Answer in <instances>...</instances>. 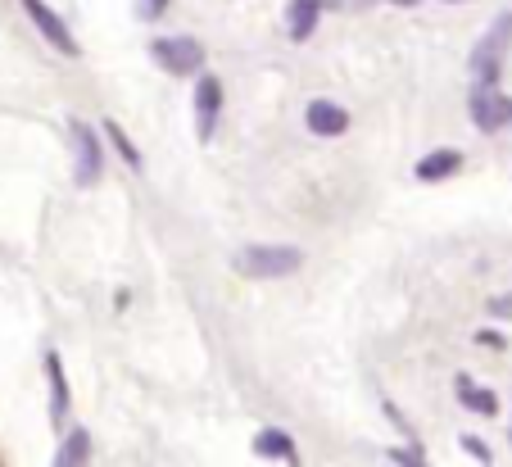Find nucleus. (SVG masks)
Here are the masks:
<instances>
[{"instance_id":"1","label":"nucleus","mask_w":512,"mask_h":467,"mask_svg":"<svg viewBox=\"0 0 512 467\" xmlns=\"http://www.w3.org/2000/svg\"><path fill=\"white\" fill-rule=\"evenodd\" d=\"M304 263V254L295 245H245L232 259V268L241 277H259V282H272V277H290Z\"/></svg>"},{"instance_id":"2","label":"nucleus","mask_w":512,"mask_h":467,"mask_svg":"<svg viewBox=\"0 0 512 467\" xmlns=\"http://www.w3.org/2000/svg\"><path fill=\"white\" fill-rule=\"evenodd\" d=\"M150 59H155L168 78H200L204 46L195 37H186V32L182 37H155L150 41Z\"/></svg>"},{"instance_id":"3","label":"nucleus","mask_w":512,"mask_h":467,"mask_svg":"<svg viewBox=\"0 0 512 467\" xmlns=\"http://www.w3.org/2000/svg\"><path fill=\"white\" fill-rule=\"evenodd\" d=\"M512 46V14H499L494 28L476 41L472 50V73H476V87H494L499 82V69H503V55Z\"/></svg>"},{"instance_id":"4","label":"nucleus","mask_w":512,"mask_h":467,"mask_svg":"<svg viewBox=\"0 0 512 467\" xmlns=\"http://www.w3.org/2000/svg\"><path fill=\"white\" fill-rule=\"evenodd\" d=\"M68 137H73V155H78V164H73V182L96 186L100 173H105V150H100V141H96V127L82 123V118H68Z\"/></svg>"},{"instance_id":"5","label":"nucleus","mask_w":512,"mask_h":467,"mask_svg":"<svg viewBox=\"0 0 512 467\" xmlns=\"http://www.w3.org/2000/svg\"><path fill=\"white\" fill-rule=\"evenodd\" d=\"M191 105H195V132H200V141L209 146V141L218 137V123H223V82L213 78V73H200Z\"/></svg>"},{"instance_id":"6","label":"nucleus","mask_w":512,"mask_h":467,"mask_svg":"<svg viewBox=\"0 0 512 467\" xmlns=\"http://www.w3.org/2000/svg\"><path fill=\"white\" fill-rule=\"evenodd\" d=\"M19 5H23V14H28V19H32V28H37L41 37H46L50 46L59 50V55H64V59H73V55H78V37L68 32V23L59 19L55 10H50L46 0H19Z\"/></svg>"},{"instance_id":"7","label":"nucleus","mask_w":512,"mask_h":467,"mask_svg":"<svg viewBox=\"0 0 512 467\" xmlns=\"http://www.w3.org/2000/svg\"><path fill=\"white\" fill-rule=\"evenodd\" d=\"M467 114H472V123L481 127V132H499V127L512 123V100L503 96L499 87H472Z\"/></svg>"},{"instance_id":"8","label":"nucleus","mask_w":512,"mask_h":467,"mask_svg":"<svg viewBox=\"0 0 512 467\" xmlns=\"http://www.w3.org/2000/svg\"><path fill=\"white\" fill-rule=\"evenodd\" d=\"M345 0H290L286 5V32L290 41H309L313 28H318L322 10H340Z\"/></svg>"},{"instance_id":"9","label":"nucleus","mask_w":512,"mask_h":467,"mask_svg":"<svg viewBox=\"0 0 512 467\" xmlns=\"http://www.w3.org/2000/svg\"><path fill=\"white\" fill-rule=\"evenodd\" d=\"M304 123H309L313 137H345V132H349L345 105H336V100H327V96L309 100V109H304Z\"/></svg>"},{"instance_id":"10","label":"nucleus","mask_w":512,"mask_h":467,"mask_svg":"<svg viewBox=\"0 0 512 467\" xmlns=\"http://www.w3.org/2000/svg\"><path fill=\"white\" fill-rule=\"evenodd\" d=\"M254 454L259 458H272V463H286V467H300V449H295V436H286L281 427H263L254 436Z\"/></svg>"},{"instance_id":"11","label":"nucleus","mask_w":512,"mask_h":467,"mask_svg":"<svg viewBox=\"0 0 512 467\" xmlns=\"http://www.w3.org/2000/svg\"><path fill=\"white\" fill-rule=\"evenodd\" d=\"M454 395H458V404H463L467 413H481V418H494V413H499V395L485 390V386H476L467 372H458L454 377Z\"/></svg>"},{"instance_id":"12","label":"nucleus","mask_w":512,"mask_h":467,"mask_svg":"<svg viewBox=\"0 0 512 467\" xmlns=\"http://www.w3.org/2000/svg\"><path fill=\"white\" fill-rule=\"evenodd\" d=\"M458 168H463V150H431L426 159H417L413 177L417 182H445V177H454Z\"/></svg>"},{"instance_id":"13","label":"nucleus","mask_w":512,"mask_h":467,"mask_svg":"<svg viewBox=\"0 0 512 467\" xmlns=\"http://www.w3.org/2000/svg\"><path fill=\"white\" fill-rule=\"evenodd\" d=\"M46 377H50V422H64L68 418V377H64V359L55 350H46Z\"/></svg>"},{"instance_id":"14","label":"nucleus","mask_w":512,"mask_h":467,"mask_svg":"<svg viewBox=\"0 0 512 467\" xmlns=\"http://www.w3.org/2000/svg\"><path fill=\"white\" fill-rule=\"evenodd\" d=\"M87 463H91V431L87 427H73L64 436V445H59L55 467H87Z\"/></svg>"},{"instance_id":"15","label":"nucleus","mask_w":512,"mask_h":467,"mask_svg":"<svg viewBox=\"0 0 512 467\" xmlns=\"http://www.w3.org/2000/svg\"><path fill=\"white\" fill-rule=\"evenodd\" d=\"M105 141L118 150V155H123V164H127V168H141V150L132 146V137H127V132H123V123H114V118H105Z\"/></svg>"},{"instance_id":"16","label":"nucleus","mask_w":512,"mask_h":467,"mask_svg":"<svg viewBox=\"0 0 512 467\" xmlns=\"http://www.w3.org/2000/svg\"><path fill=\"white\" fill-rule=\"evenodd\" d=\"M390 463L395 467H426V458L417 445H399V449H390Z\"/></svg>"},{"instance_id":"17","label":"nucleus","mask_w":512,"mask_h":467,"mask_svg":"<svg viewBox=\"0 0 512 467\" xmlns=\"http://www.w3.org/2000/svg\"><path fill=\"white\" fill-rule=\"evenodd\" d=\"M458 445H463L467 454L476 458V463H485V467L494 463V454H490V445H485V440H476V436H458Z\"/></svg>"},{"instance_id":"18","label":"nucleus","mask_w":512,"mask_h":467,"mask_svg":"<svg viewBox=\"0 0 512 467\" xmlns=\"http://www.w3.org/2000/svg\"><path fill=\"white\" fill-rule=\"evenodd\" d=\"M173 5V0H136V19H164V10Z\"/></svg>"},{"instance_id":"19","label":"nucleus","mask_w":512,"mask_h":467,"mask_svg":"<svg viewBox=\"0 0 512 467\" xmlns=\"http://www.w3.org/2000/svg\"><path fill=\"white\" fill-rule=\"evenodd\" d=\"M485 309H490L494 318H512V295H494V300L485 304Z\"/></svg>"},{"instance_id":"20","label":"nucleus","mask_w":512,"mask_h":467,"mask_svg":"<svg viewBox=\"0 0 512 467\" xmlns=\"http://www.w3.org/2000/svg\"><path fill=\"white\" fill-rule=\"evenodd\" d=\"M476 341L490 345V350H503V336H499V331H476Z\"/></svg>"},{"instance_id":"21","label":"nucleus","mask_w":512,"mask_h":467,"mask_svg":"<svg viewBox=\"0 0 512 467\" xmlns=\"http://www.w3.org/2000/svg\"><path fill=\"white\" fill-rule=\"evenodd\" d=\"M390 5H404V10H408V5H417V0H390Z\"/></svg>"},{"instance_id":"22","label":"nucleus","mask_w":512,"mask_h":467,"mask_svg":"<svg viewBox=\"0 0 512 467\" xmlns=\"http://www.w3.org/2000/svg\"><path fill=\"white\" fill-rule=\"evenodd\" d=\"M445 5H463V0H445Z\"/></svg>"},{"instance_id":"23","label":"nucleus","mask_w":512,"mask_h":467,"mask_svg":"<svg viewBox=\"0 0 512 467\" xmlns=\"http://www.w3.org/2000/svg\"><path fill=\"white\" fill-rule=\"evenodd\" d=\"M358 5H372V0H358Z\"/></svg>"},{"instance_id":"24","label":"nucleus","mask_w":512,"mask_h":467,"mask_svg":"<svg viewBox=\"0 0 512 467\" xmlns=\"http://www.w3.org/2000/svg\"><path fill=\"white\" fill-rule=\"evenodd\" d=\"M508 436H512V431H508Z\"/></svg>"}]
</instances>
